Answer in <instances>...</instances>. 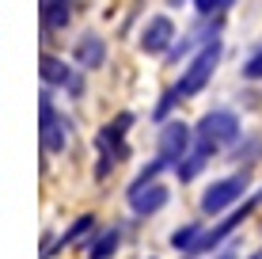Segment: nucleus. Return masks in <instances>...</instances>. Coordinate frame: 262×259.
<instances>
[{"label":"nucleus","mask_w":262,"mask_h":259,"mask_svg":"<svg viewBox=\"0 0 262 259\" xmlns=\"http://www.w3.org/2000/svg\"><path fill=\"white\" fill-rule=\"evenodd\" d=\"M236 137H239V118L232 111H209L194 126V149L202 156H209V153H216V149L232 145Z\"/></svg>","instance_id":"obj_1"},{"label":"nucleus","mask_w":262,"mask_h":259,"mask_svg":"<svg viewBox=\"0 0 262 259\" xmlns=\"http://www.w3.org/2000/svg\"><path fill=\"white\" fill-rule=\"evenodd\" d=\"M216 61H221V42L216 38H209L202 50L194 53V61L183 69V76H179V84H175V92L183 95H198L205 84H209V76H213V69H216Z\"/></svg>","instance_id":"obj_2"},{"label":"nucleus","mask_w":262,"mask_h":259,"mask_svg":"<svg viewBox=\"0 0 262 259\" xmlns=\"http://www.w3.org/2000/svg\"><path fill=\"white\" fill-rule=\"evenodd\" d=\"M190 145H194V130L186 126V122H164L160 126V137H156V153L160 160H167V164H179L186 153H190Z\"/></svg>","instance_id":"obj_3"},{"label":"nucleus","mask_w":262,"mask_h":259,"mask_svg":"<svg viewBox=\"0 0 262 259\" xmlns=\"http://www.w3.org/2000/svg\"><path fill=\"white\" fill-rule=\"evenodd\" d=\"M243 187H247L243 175H228V180L209 183V187H205V194H202V213H224L232 202L243 198Z\"/></svg>","instance_id":"obj_4"},{"label":"nucleus","mask_w":262,"mask_h":259,"mask_svg":"<svg viewBox=\"0 0 262 259\" xmlns=\"http://www.w3.org/2000/svg\"><path fill=\"white\" fill-rule=\"evenodd\" d=\"M65 145H69L65 122H61L50 92H42V149H46V153H65Z\"/></svg>","instance_id":"obj_5"},{"label":"nucleus","mask_w":262,"mask_h":259,"mask_svg":"<svg viewBox=\"0 0 262 259\" xmlns=\"http://www.w3.org/2000/svg\"><path fill=\"white\" fill-rule=\"evenodd\" d=\"M171 46H175V23L167 15H152L141 31V50L144 53H167Z\"/></svg>","instance_id":"obj_6"},{"label":"nucleus","mask_w":262,"mask_h":259,"mask_svg":"<svg viewBox=\"0 0 262 259\" xmlns=\"http://www.w3.org/2000/svg\"><path fill=\"white\" fill-rule=\"evenodd\" d=\"M129 206H133L137 217H152L156 210L167 206V187L156 183V180L144 183V187H133V191H129Z\"/></svg>","instance_id":"obj_7"},{"label":"nucleus","mask_w":262,"mask_h":259,"mask_svg":"<svg viewBox=\"0 0 262 259\" xmlns=\"http://www.w3.org/2000/svg\"><path fill=\"white\" fill-rule=\"evenodd\" d=\"M247 213H251V206H243V210H236V213H228V217H224V221H221V225H216V229H209V233H202V236H198V240H194V244H190V255H202V252H213V248H216V244H221V240H224V236H228V233H232V229H239V221H243V217H247Z\"/></svg>","instance_id":"obj_8"},{"label":"nucleus","mask_w":262,"mask_h":259,"mask_svg":"<svg viewBox=\"0 0 262 259\" xmlns=\"http://www.w3.org/2000/svg\"><path fill=\"white\" fill-rule=\"evenodd\" d=\"M76 61H80V69H103V61H106V46H103V38L99 34H80V42H76Z\"/></svg>","instance_id":"obj_9"},{"label":"nucleus","mask_w":262,"mask_h":259,"mask_svg":"<svg viewBox=\"0 0 262 259\" xmlns=\"http://www.w3.org/2000/svg\"><path fill=\"white\" fill-rule=\"evenodd\" d=\"M38 65H42V80H46V88H69L72 69H69L61 57H53V53H42Z\"/></svg>","instance_id":"obj_10"},{"label":"nucleus","mask_w":262,"mask_h":259,"mask_svg":"<svg viewBox=\"0 0 262 259\" xmlns=\"http://www.w3.org/2000/svg\"><path fill=\"white\" fill-rule=\"evenodd\" d=\"M72 15V0H42V23L50 31H61Z\"/></svg>","instance_id":"obj_11"},{"label":"nucleus","mask_w":262,"mask_h":259,"mask_svg":"<svg viewBox=\"0 0 262 259\" xmlns=\"http://www.w3.org/2000/svg\"><path fill=\"white\" fill-rule=\"evenodd\" d=\"M118 252V229H106L95 244H88V259H111Z\"/></svg>","instance_id":"obj_12"},{"label":"nucleus","mask_w":262,"mask_h":259,"mask_svg":"<svg viewBox=\"0 0 262 259\" xmlns=\"http://www.w3.org/2000/svg\"><path fill=\"white\" fill-rule=\"evenodd\" d=\"M198 236H202V225L190 221V225H183V229H175V233H171V244H175L179 252H190V244H194Z\"/></svg>","instance_id":"obj_13"},{"label":"nucleus","mask_w":262,"mask_h":259,"mask_svg":"<svg viewBox=\"0 0 262 259\" xmlns=\"http://www.w3.org/2000/svg\"><path fill=\"white\" fill-rule=\"evenodd\" d=\"M205 160H209V156H202V153H198V149H194V156H183V160H179V164H175V172H179V180H194V175L198 172H202V168H205Z\"/></svg>","instance_id":"obj_14"},{"label":"nucleus","mask_w":262,"mask_h":259,"mask_svg":"<svg viewBox=\"0 0 262 259\" xmlns=\"http://www.w3.org/2000/svg\"><path fill=\"white\" fill-rule=\"evenodd\" d=\"M92 229H95V217H76V225H72L69 233L57 240V252H61V248H69V244H76V240H80V236H88Z\"/></svg>","instance_id":"obj_15"},{"label":"nucleus","mask_w":262,"mask_h":259,"mask_svg":"<svg viewBox=\"0 0 262 259\" xmlns=\"http://www.w3.org/2000/svg\"><path fill=\"white\" fill-rule=\"evenodd\" d=\"M179 99H183V95H179V92H175V88H171V92L164 95V99H160V103H156V111H152V118H156V122H164V118H167V114H171V107H175Z\"/></svg>","instance_id":"obj_16"},{"label":"nucleus","mask_w":262,"mask_h":259,"mask_svg":"<svg viewBox=\"0 0 262 259\" xmlns=\"http://www.w3.org/2000/svg\"><path fill=\"white\" fill-rule=\"evenodd\" d=\"M228 4H232V0H194V8L202 15H216V12H224Z\"/></svg>","instance_id":"obj_17"},{"label":"nucleus","mask_w":262,"mask_h":259,"mask_svg":"<svg viewBox=\"0 0 262 259\" xmlns=\"http://www.w3.org/2000/svg\"><path fill=\"white\" fill-rule=\"evenodd\" d=\"M243 76H247V80H262V50L247 61V65H243Z\"/></svg>","instance_id":"obj_18"},{"label":"nucleus","mask_w":262,"mask_h":259,"mask_svg":"<svg viewBox=\"0 0 262 259\" xmlns=\"http://www.w3.org/2000/svg\"><path fill=\"white\" fill-rule=\"evenodd\" d=\"M190 46H194V42H190V38H183V42H179L175 50H167V57H171V61H179V57H183V53L190 50Z\"/></svg>","instance_id":"obj_19"},{"label":"nucleus","mask_w":262,"mask_h":259,"mask_svg":"<svg viewBox=\"0 0 262 259\" xmlns=\"http://www.w3.org/2000/svg\"><path fill=\"white\" fill-rule=\"evenodd\" d=\"M171 4H183V0H171Z\"/></svg>","instance_id":"obj_20"},{"label":"nucleus","mask_w":262,"mask_h":259,"mask_svg":"<svg viewBox=\"0 0 262 259\" xmlns=\"http://www.w3.org/2000/svg\"><path fill=\"white\" fill-rule=\"evenodd\" d=\"M221 259H232V255H221Z\"/></svg>","instance_id":"obj_21"},{"label":"nucleus","mask_w":262,"mask_h":259,"mask_svg":"<svg viewBox=\"0 0 262 259\" xmlns=\"http://www.w3.org/2000/svg\"><path fill=\"white\" fill-rule=\"evenodd\" d=\"M255 259H262V255H255Z\"/></svg>","instance_id":"obj_22"}]
</instances>
